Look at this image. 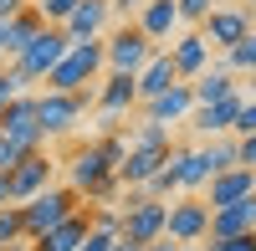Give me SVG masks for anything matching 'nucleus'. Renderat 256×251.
Returning <instances> with one entry per match:
<instances>
[{
	"label": "nucleus",
	"instance_id": "1",
	"mask_svg": "<svg viewBox=\"0 0 256 251\" xmlns=\"http://www.w3.org/2000/svg\"><path fill=\"white\" fill-rule=\"evenodd\" d=\"M67 174H72V190L88 200V205H108V200L123 190L113 159H108V149H102V138H92V144H82V149H72Z\"/></svg>",
	"mask_w": 256,
	"mask_h": 251
},
{
	"label": "nucleus",
	"instance_id": "2",
	"mask_svg": "<svg viewBox=\"0 0 256 251\" xmlns=\"http://www.w3.org/2000/svg\"><path fill=\"white\" fill-rule=\"evenodd\" d=\"M102 67H108V46H102V36H92V41H72L67 56H62L56 67L46 72V82H41V88H46V92H82L88 82H98Z\"/></svg>",
	"mask_w": 256,
	"mask_h": 251
},
{
	"label": "nucleus",
	"instance_id": "3",
	"mask_svg": "<svg viewBox=\"0 0 256 251\" xmlns=\"http://www.w3.org/2000/svg\"><path fill=\"white\" fill-rule=\"evenodd\" d=\"M77 210H82V195L72 190V184H46L41 195H31L26 205H20V220H26V241L46 236L52 226H62L67 216H77Z\"/></svg>",
	"mask_w": 256,
	"mask_h": 251
},
{
	"label": "nucleus",
	"instance_id": "4",
	"mask_svg": "<svg viewBox=\"0 0 256 251\" xmlns=\"http://www.w3.org/2000/svg\"><path fill=\"white\" fill-rule=\"evenodd\" d=\"M67 46H72V36L62 31V26H41V31L26 41V52L10 62V67L26 77V82H46V72L56 67L62 56H67Z\"/></svg>",
	"mask_w": 256,
	"mask_h": 251
},
{
	"label": "nucleus",
	"instance_id": "5",
	"mask_svg": "<svg viewBox=\"0 0 256 251\" xmlns=\"http://www.w3.org/2000/svg\"><path fill=\"white\" fill-rule=\"evenodd\" d=\"M169 154H174V138H154V144L128 138V159L118 164V184L123 190H144V184L169 164Z\"/></svg>",
	"mask_w": 256,
	"mask_h": 251
},
{
	"label": "nucleus",
	"instance_id": "6",
	"mask_svg": "<svg viewBox=\"0 0 256 251\" xmlns=\"http://www.w3.org/2000/svg\"><path fill=\"white\" fill-rule=\"evenodd\" d=\"M0 134L26 144V149H46V128H41V102L36 92H16L6 108H0Z\"/></svg>",
	"mask_w": 256,
	"mask_h": 251
},
{
	"label": "nucleus",
	"instance_id": "7",
	"mask_svg": "<svg viewBox=\"0 0 256 251\" xmlns=\"http://www.w3.org/2000/svg\"><path fill=\"white\" fill-rule=\"evenodd\" d=\"M36 102H41V128H46V138H62V134L77 128V118L88 113L98 98L88 88H82V92H46V88H41Z\"/></svg>",
	"mask_w": 256,
	"mask_h": 251
},
{
	"label": "nucleus",
	"instance_id": "8",
	"mask_svg": "<svg viewBox=\"0 0 256 251\" xmlns=\"http://www.w3.org/2000/svg\"><path fill=\"white\" fill-rule=\"evenodd\" d=\"M102 46H108V72H134V77L144 72V62L159 52L154 41L134 26V20H128V26H118L113 36H102Z\"/></svg>",
	"mask_w": 256,
	"mask_h": 251
},
{
	"label": "nucleus",
	"instance_id": "9",
	"mask_svg": "<svg viewBox=\"0 0 256 251\" xmlns=\"http://www.w3.org/2000/svg\"><path fill=\"white\" fill-rule=\"evenodd\" d=\"M195 31L210 41V52H230L241 36H251V10H246V6H226V0H220Z\"/></svg>",
	"mask_w": 256,
	"mask_h": 251
},
{
	"label": "nucleus",
	"instance_id": "10",
	"mask_svg": "<svg viewBox=\"0 0 256 251\" xmlns=\"http://www.w3.org/2000/svg\"><path fill=\"white\" fill-rule=\"evenodd\" d=\"M164 236H174L180 246H195L210 236V205L200 195H180V200H169V226H164Z\"/></svg>",
	"mask_w": 256,
	"mask_h": 251
},
{
	"label": "nucleus",
	"instance_id": "11",
	"mask_svg": "<svg viewBox=\"0 0 256 251\" xmlns=\"http://www.w3.org/2000/svg\"><path fill=\"white\" fill-rule=\"evenodd\" d=\"M52 170H56V159H52L46 149H31V154L6 174V184H10V205H26L31 195H41V190L52 184Z\"/></svg>",
	"mask_w": 256,
	"mask_h": 251
},
{
	"label": "nucleus",
	"instance_id": "12",
	"mask_svg": "<svg viewBox=\"0 0 256 251\" xmlns=\"http://www.w3.org/2000/svg\"><path fill=\"white\" fill-rule=\"evenodd\" d=\"M128 108H138V77L134 72H108L102 88H98V113L108 118V128H113Z\"/></svg>",
	"mask_w": 256,
	"mask_h": 251
},
{
	"label": "nucleus",
	"instance_id": "13",
	"mask_svg": "<svg viewBox=\"0 0 256 251\" xmlns=\"http://www.w3.org/2000/svg\"><path fill=\"white\" fill-rule=\"evenodd\" d=\"M246 195H256V170H246V164H236V170H220V174H210V184H205V205L210 210H220V205H236V200H246Z\"/></svg>",
	"mask_w": 256,
	"mask_h": 251
},
{
	"label": "nucleus",
	"instance_id": "14",
	"mask_svg": "<svg viewBox=\"0 0 256 251\" xmlns=\"http://www.w3.org/2000/svg\"><path fill=\"white\" fill-rule=\"evenodd\" d=\"M241 102H246V92H230V98H220V102H195V113H190L184 123H190L200 138H220V134H230Z\"/></svg>",
	"mask_w": 256,
	"mask_h": 251
},
{
	"label": "nucleus",
	"instance_id": "15",
	"mask_svg": "<svg viewBox=\"0 0 256 251\" xmlns=\"http://www.w3.org/2000/svg\"><path fill=\"white\" fill-rule=\"evenodd\" d=\"M138 113L148 118V123H184L190 113H195V88L190 82H174L169 92H159V98H148V102H138Z\"/></svg>",
	"mask_w": 256,
	"mask_h": 251
},
{
	"label": "nucleus",
	"instance_id": "16",
	"mask_svg": "<svg viewBox=\"0 0 256 251\" xmlns=\"http://www.w3.org/2000/svg\"><path fill=\"white\" fill-rule=\"evenodd\" d=\"M134 26L154 41V46H169L180 36V6L174 0H144V10L134 16Z\"/></svg>",
	"mask_w": 256,
	"mask_h": 251
},
{
	"label": "nucleus",
	"instance_id": "17",
	"mask_svg": "<svg viewBox=\"0 0 256 251\" xmlns=\"http://www.w3.org/2000/svg\"><path fill=\"white\" fill-rule=\"evenodd\" d=\"M169 56H174V67H180V77L184 82H195L205 67H210V41L190 26V31H180L174 41H169Z\"/></svg>",
	"mask_w": 256,
	"mask_h": 251
},
{
	"label": "nucleus",
	"instance_id": "18",
	"mask_svg": "<svg viewBox=\"0 0 256 251\" xmlns=\"http://www.w3.org/2000/svg\"><path fill=\"white\" fill-rule=\"evenodd\" d=\"M246 231H256V195L210 210V236L205 241H226V236H246Z\"/></svg>",
	"mask_w": 256,
	"mask_h": 251
},
{
	"label": "nucleus",
	"instance_id": "19",
	"mask_svg": "<svg viewBox=\"0 0 256 251\" xmlns=\"http://www.w3.org/2000/svg\"><path fill=\"white\" fill-rule=\"evenodd\" d=\"M174 82H184V77H180V67H174V56H169V46H159L154 56L144 62V72H138V102H148V98L169 92Z\"/></svg>",
	"mask_w": 256,
	"mask_h": 251
},
{
	"label": "nucleus",
	"instance_id": "20",
	"mask_svg": "<svg viewBox=\"0 0 256 251\" xmlns=\"http://www.w3.org/2000/svg\"><path fill=\"white\" fill-rule=\"evenodd\" d=\"M169 170H174V180H180V190H184V195H200L205 184H210V159H205L200 144H195V149H180V144H174V154H169Z\"/></svg>",
	"mask_w": 256,
	"mask_h": 251
},
{
	"label": "nucleus",
	"instance_id": "21",
	"mask_svg": "<svg viewBox=\"0 0 256 251\" xmlns=\"http://www.w3.org/2000/svg\"><path fill=\"white\" fill-rule=\"evenodd\" d=\"M88 226H92V205H82L77 216H67L62 226H52L46 236H36V241H31V251H77V246H82V236H88Z\"/></svg>",
	"mask_w": 256,
	"mask_h": 251
},
{
	"label": "nucleus",
	"instance_id": "22",
	"mask_svg": "<svg viewBox=\"0 0 256 251\" xmlns=\"http://www.w3.org/2000/svg\"><path fill=\"white\" fill-rule=\"evenodd\" d=\"M108 16H113V0H82V6L67 16V31L72 41H92V36H102V26H108Z\"/></svg>",
	"mask_w": 256,
	"mask_h": 251
},
{
	"label": "nucleus",
	"instance_id": "23",
	"mask_svg": "<svg viewBox=\"0 0 256 251\" xmlns=\"http://www.w3.org/2000/svg\"><path fill=\"white\" fill-rule=\"evenodd\" d=\"M190 88H195V102H220V98H230V92H241V77L230 72V67H220V62H210Z\"/></svg>",
	"mask_w": 256,
	"mask_h": 251
},
{
	"label": "nucleus",
	"instance_id": "24",
	"mask_svg": "<svg viewBox=\"0 0 256 251\" xmlns=\"http://www.w3.org/2000/svg\"><path fill=\"white\" fill-rule=\"evenodd\" d=\"M220 67H230L236 77H251V72H256V31H251V36H241L230 52H220Z\"/></svg>",
	"mask_w": 256,
	"mask_h": 251
},
{
	"label": "nucleus",
	"instance_id": "25",
	"mask_svg": "<svg viewBox=\"0 0 256 251\" xmlns=\"http://www.w3.org/2000/svg\"><path fill=\"white\" fill-rule=\"evenodd\" d=\"M26 241V220H20V205H0V246H20Z\"/></svg>",
	"mask_w": 256,
	"mask_h": 251
},
{
	"label": "nucleus",
	"instance_id": "26",
	"mask_svg": "<svg viewBox=\"0 0 256 251\" xmlns=\"http://www.w3.org/2000/svg\"><path fill=\"white\" fill-rule=\"evenodd\" d=\"M118 236H123L118 226H102V220H92V226H88V236H82V246H77V251H113V246H118Z\"/></svg>",
	"mask_w": 256,
	"mask_h": 251
},
{
	"label": "nucleus",
	"instance_id": "27",
	"mask_svg": "<svg viewBox=\"0 0 256 251\" xmlns=\"http://www.w3.org/2000/svg\"><path fill=\"white\" fill-rule=\"evenodd\" d=\"M31 6L41 10V20H46V26H67V16L82 6V0H31Z\"/></svg>",
	"mask_w": 256,
	"mask_h": 251
},
{
	"label": "nucleus",
	"instance_id": "28",
	"mask_svg": "<svg viewBox=\"0 0 256 251\" xmlns=\"http://www.w3.org/2000/svg\"><path fill=\"white\" fill-rule=\"evenodd\" d=\"M16 92H31V82L20 77L16 67H6V62H0V108H6V102H10Z\"/></svg>",
	"mask_w": 256,
	"mask_h": 251
},
{
	"label": "nucleus",
	"instance_id": "29",
	"mask_svg": "<svg viewBox=\"0 0 256 251\" xmlns=\"http://www.w3.org/2000/svg\"><path fill=\"white\" fill-rule=\"evenodd\" d=\"M174 6H180V26H200L220 0H174Z\"/></svg>",
	"mask_w": 256,
	"mask_h": 251
},
{
	"label": "nucleus",
	"instance_id": "30",
	"mask_svg": "<svg viewBox=\"0 0 256 251\" xmlns=\"http://www.w3.org/2000/svg\"><path fill=\"white\" fill-rule=\"evenodd\" d=\"M31 149H26V144H16V138H6V134H0V174H10L16 170V164L20 159H26Z\"/></svg>",
	"mask_w": 256,
	"mask_h": 251
},
{
	"label": "nucleus",
	"instance_id": "31",
	"mask_svg": "<svg viewBox=\"0 0 256 251\" xmlns=\"http://www.w3.org/2000/svg\"><path fill=\"white\" fill-rule=\"evenodd\" d=\"M230 134H236V138H246V134H256V102H251V98H246L241 108H236V123H230Z\"/></svg>",
	"mask_w": 256,
	"mask_h": 251
},
{
	"label": "nucleus",
	"instance_id": "32",
	"mask_svg": "<svg viewBox=\"0 0 256 251\" xmlns=\"http://www.w3.org/2000/svg\"><path fill=\"white\" fill-rule=\"evenodd\" d=\"M205 251H256V231H246V236H226V241H205Z\"/></svg>",
	"mask_w": 256,
	"mask_h": 251
},
{
	"label": "nucleus",
	"instance_id": "33",
	"mask_svg": "<svg viewBox=\"0 0 256 251\" xmlns=\"http://www.w3.org/2000/svg\"><path fill=\"white\" fill-rule=\"evenodd\" d=\"M236 164H246V170H256V134L236 138Z\"/></svg>",
	"mask_w": 256,
	"mask_h": 251
},
{
	"label": "nucleus",
	"instance_id": "34",
	"mask_svg": "<svg viewBox=\"0 0 256 251\" xmlns=\"http://www.w3.org/2000/svg\"><path fill=\"white\" fill-rule=\"evenodd\" d=\"M31 0H0V20H10V16H20Z\"/></svg>",
	"mask_w": 256,
	"mask_h": 251
},
{
	"label": "nucleus",
	"instance_id": "35",
	"mask_svg": "<svg viewBox=\"0 0 256 251\" xmlns=\"http://www.w3.org/2000/svg\"><path fill=\"white\" fill-rule=\"evenodd\" d=\"M113 10H118V16H128V20H134V16L144 10V0H113Z\"/></svg>",
	"mask_w": 256,
	"mask_h": 251
},
{
	"label": "nucleus",
	"instance_id": "36",
	"mask_svg": "<svg viewBox=\"0 0 256 251\" xmlns=\"http://www.w3.org/2000/svg\"><path fill=\"white\" fill-rule=\"evenodd\" d=\"M144 251H180V241H174V236H159V241H148Z\"/></svg>",
	"mask_w": 256,
	"mask_h": 251
},
{
	"label": "nucleus",
	"instance_id": "37",
	"mask_svg": "<svg viewBox=\"0 0 256 251\" xmlns=\"http://www.w3.org/2000/svg\"><path fill=\"white\" fill-rule=\"evenodd\" d=\"M113 251H144V246H134V241H123V236H118V246H113Z\"/></svg>",
	"mask_w": 256,
	"mask_h": 251
},
{
	"label": "nucleus",
	"instance_id": "38",
	"mask_svg": "<svg viewBox=\"0 0 256 251\" xmlns=\"http://www.w3.org/2000/svg\"><path fill=\"white\" fill-rule=\"evenodd\" d=\"M246 82H251V92H246V98H251V102H256V72H251V77H246Z\"/></svg>",
	"mask_w": 256,
	"mask_h": 251
},
{
	"label": "nucleus",
	"instance_id": "39",
	"mask_svg": "<svg viewBox=\"0 0 256 251\" xmlns=\"http://www.w3.org/2000/svg\"><path fill=\"white\" fill-rule=\"evenodd\" d=\"M180 251H205V241H195V246H180Z\"/></svg>",
	"mask_w": 256,
	"mask_h": 251
},
{
	"label": "nucleus",
	"instance_id": "40",
	"mask_svg": "<svg viewBox=\"0 0 256 251\" xmlns=\"http://www.w3.org/2000/svg\"><path fill=\"white\" fill-rule=\"evenodd\" d=\"M241 6H246V10H256V0H241Z\"/></svg>",
	"mask_w": 256,
	"mask_h": 251
},
{
	"label": "nucleus",
	"instance_id": "41",
	"mask_svg": "<svg viewBox=\"0 0 256 251\" xmlns=\"http://www.w3.org/2000/svg\"><path fill=\"white\" fill-rule=\"evenodd\" d=\"M251 31H256V10H251Z\"/></svg>",
	"mask_w": 256,
	"mask_h": 251
},
{
	"label": "nucleus",
	"instance_id": "42",
	"mask_svg": "<svg viewBox=\"0 0 256 251\" xmlns=\"http://www.w3.org/2000/svg\"><path fill=\"white\" fill-rule=\"evenodd\" d=\"M226 6H241V0H226Z\"/></svg>",
	"mask_w": 256,
	"mask_h": 251
}]
</instances>
